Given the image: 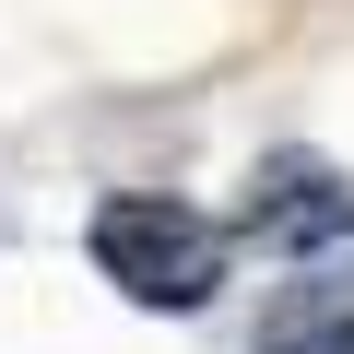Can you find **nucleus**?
Here are the masks:
<instances>
[{"label": "nucleus", "instance_id": "2", "mask_svg": "<svg viewBox=\"0 0 354 354\" xmlns=\"http://www.w3.org/2000/svg\"><path fill=\"white\" fill-rule=\"evenodd\" d=\"M248 236H272V248H342L354 236V177L319 165V153H272L248 177Z\"/></svg>", "mask_w": 354, "mask_h": 354}, {"label": "nucleus", "instance_id": "1", "mask_svg": "<svg viewBox=\"0 0 354 354\" xmlns=\"http://www.w3.org/2000/svg\"><path fill=\"white\" fill-rule=\"evenodd\" d=\"M83 248H95V272H106L130 307H165V319L213 307V295H225V260H236V236H225L213 213L165 201V189H118V201H95Z\"/></svg>", "mask_w": 354, "mask_h": 354}, {"label": "nucleus", "instance_id": "3", "mask_svg": "<svg viewBox=\"0 0 354 354\" xmlns=\"http://www.w3.org/2000/svg\"><path fill=\"white\" fill-rule=\"evenodd\" d=\"M248 354H354V272L342 260H307L295 283H272Z\"/></svg>", "mask_w": 354, "mask_h": 354}]
</instances>
